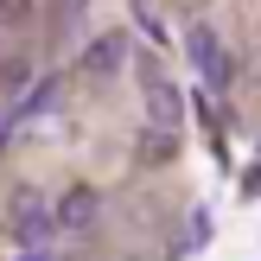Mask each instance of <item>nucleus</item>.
Wrapping results in <instances>:
<instances>
[{"label":"nucleus","mask_w":261,"mask_h":261,"mask_svg":"<svg viewBox=\"0 0 261 261\" xmlns=\"http://www.w3.org/2000/svg\"><path fill=\"white\" fill-rule=\"evenodd\" d=\"M185 51H191V70H198L211 89H223V83H229V51H223V38H217L211 25H191Z\"/></svg>","instance_id":"obj_1"},{"label":"nucleus","mask_w":261,"mask_h":261,"mask_svg":"<svg viewBox=\"0 0 261 261\" xmlns=\"http://www.w3.org/2000/svg\"><path fill=\"white\" fill-rule=\"evenodd\" d=\"M96 217H102V191H89V185L58 191V229H89Z\"/></svg>","instance_id":"obj_2"},{"label":"nucleus","mask_w":261,"mask_h":261,"mask_svg":"<svg viewBox=\"0 0 261 261\" xmlns=\"http://www.w3.org/2000/svg\"><path fill=\"white\" fill-rule=\"evenodd\" d=\"M121 58H127V38H121V32H102L96 45L83 51V70H89V76H115Z\"/></svg>","instance_id":"obj_3"},{"label":"nucleus","mask_w":261,"mask_h":261,"mask_svg":"<svg viewBox=\"0 0 261 261\" xmlns=\"http://www.w3.org/2000/svg\"><path fill=\"white\" fill-rule=\"evenodd\" d=\"M147 115H153V127H178V115H185V102L166 76H147Z\"/></svg>","instance_id":"obj_4"},{"label":"nucleus","mask_w":261,"mask_h":261,"mask_svg":"<svg viewBox=\"0 0 261 261\" xmlns=\"http://www.w3.org/2000/svg\"><path fill=\"white\" fill-rule=\"evenodd\" d=\"M13 223H19V242H32V249H38V242H45L51 229H58V211H45V204H38V198H25Z\"/></svg>","instance_id":"obj_5"},{"label":"nucleus","mask_w":261,"mask_h":261,"mask_svg":"<svg viewBox=\"0 0 261 261\" xmlns=\"http://www.w3.org/2000/svg\"><path fill=\"white\" fill-rule=\"evenodd\" d=\"M32 83V64L25 58H0V96H13V89H25Z\"/></svg>","instance_id":"obj_6"},{"label":"nucleus","mask_w":261,"mask_h":261,"mask_svg":"<svg viewBox=\"0 0 261 261\" xmlns=\"http://www.w3.org/2000/svg\"><path fill=\"white\" fill-rule=\"evenodd\" d=\"M172 153H178L172 127H147V160H172Z\"/></svg>","instance_id":"obj_7"},{"label":"nucleus","mask_w":261,"mask_h":261,"mask_svg":"<svg viewBox=\"0 0 261 261\" xmlns=\"http://www.w3.org/2000/svg\"><path fill=\"white\" fill-rule=\"evenodd\" d=\"M38 0H0V25H32Z\"/></svg>","instance_id":"obj_8"},{"label":"nucleus","mask_w":261,"mask_h":261,"mask_svg":"<svg viewBox=\"0 0 261 261\" xmlns=\"http://www.w3.org/2000/svg\"><path fill=\"white\" fill-rule=\"evenodd\" d=\"M19 261H45V255H32V249H25V255H19Z\"/></svg>","instance_id":"obj_9"},{"label":"nucleus","mask_w":261,"mask_h":261,"mask_svg":"<svg viewBox=\"0 0 261 261\" xmlns=\"http://www.w3.org/2000/svg\"><path fill=\"white\" fill-rule=\"evenodd\" d=\"M127 261H140V255H127Z\"/></svg>","instance_id":"obj_10"}]
</instances>
